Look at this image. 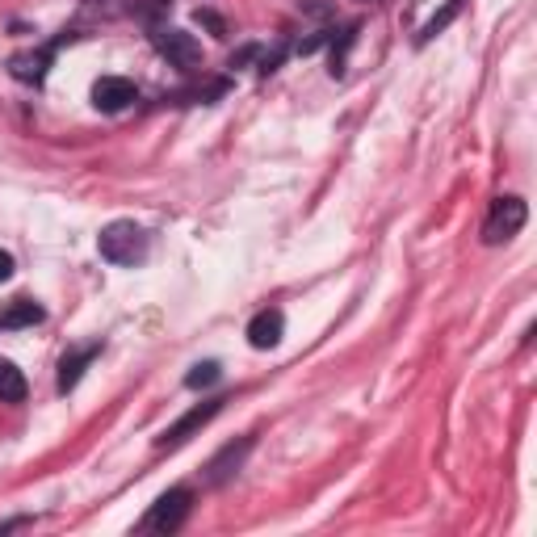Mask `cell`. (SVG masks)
Returning <instances> with one entry per match:
<instances>
[{
    "label": "cell",
    "mask_w": 537,
    "mask_h": 537,
    "mask_svg": "<svg viewBox=\"0 0 537 537\" xmlns=\"http://www.w3.org/2000/svg\"><path fill=\"white\" fill-rule=\"evenodd\" d=\"M219 412H223V399H210V403L189 407V412H185L177 424H168V428H164V437H160L156 445H160V449H181L189 437H198L202 428H206L214 416H219Z\"/></svg>",
    "instance_id": "obj_5"
},
{
    "label": "cell",
    "mask_w": 537,
    "mask_h": 537,
    "mask_svg": "<svg viewBox=\"0 0 537 537\" xmlns=\"http://www.w3.org/2000/svg\"><path fill=\"white\" fill-rule=\"evenodd\" d=\"M193 21H198V26H206L214 38H227V21L214 13V9H198V13H193Z\"/></svg>",
    "instance_id": "obj_17"
},
{
    "label": "cell",
    "mask_w": 537,
    "mask_h": 537,
    "mask_svg": "<svg viewBox=\"0 0 537 537\" xmlns=\"http://www.w3.org/2000/svg\"><path fill=\"white\" fill-rule=\"evenodd\" d=\"M47 319V311H42L34 298H13V303L0 311V332H17V328H34Z\"/></svg>",
    "instance_id": "obj_11"
},
{
    "label": "cell",
    "mask_w": 537,
    "mask_h": 537,
    "mask_svg": "<svg viewBox=\"0 0 537 537\" xmlns=\"http://www.w3.org/2000/svg\"><path fill=\"white\" fill-rule=\"evenodd\" d=\"M135 101H139V89H135V80H126V76H101L93 84V105L101 114H122V110H131Z\"/></svg>",
    "instance_id": "obj_6"
},
{
    "label": "cell",
    "mask_w": 537,
    "mask_h": 537,
    "mask_svg": "<svg viewBox=\"0 0 537 537\" xmlns=\"http://www.w3.org/2000/svg\"><path fill=\"white\" fill-rule=\"evenodd\" d=\"M248 454H252V437H240V441L223 445L219 454L210 458V466H206V483H210V487L231 483L235 475H240V466H244V458H248Z\"/></svg>",
    "instance_id": "obj_7"
},
{
    "label": "cell",
    "mask_w": 537,
    "mask_h": 537,
    "mask_svg": "<svg viewBox=\"0 0 537 537\" xmlns=\"http://www.w3.org/2000/svg\"><path fill=\"white\" fill-rule=\"evenodd\" d=\"M97 248H101V256L110 265H139L147 256V231L139 223H131V219H118V223H110L97 235Z\"/></svg>",
    "instance_id": "obj_1"
},
{
    "label": "cell",
    "mask_w": 537,
    "mask_h": 537,
    "mask_svg": "<svg viewBox=\"0 0 537 537\" xmlns=\"http://www.w3.org/2000/svg\"><path fill=\"white\" fill-rule=\"evenodd\" d=\"M282 332H286V315L277 311V307H265V311L252 315V324H248V345H252V349H277V345H282Z\"/></svg>",
    "instance_id": "obj_8"
},
{
    "label": "cell",
    "mask_w": 537,
    "mask_h": 537,
    "mask_svg": "<svg viewBox=\"0 0 537 537\" xmlns=\"http://www.w3.org/2000/svg\"><path fill=\"white\" fill-rule=\"evenodd\" d=\"M97 353H101V345L93 340V345H84V349H72V353H63V361H59V395H68V391H76V382L84 378V370L97 361Z\"/></svg>",
    "instance_id": "obj_10"
},
{
    "label": "cell",
    "mask_w": 537,
    "mask_h": 537,
    "mask_svg": "<svg viewBox=\"0 0 537 537\" xmlns=\"http://www.w3.org/2000/svg\"><path fill=\"white\" fill-rule=\"evenodd\" d=\"M189 487H173V491H164V496L152 504V512L139 521L143 533H177L189 517Z\"/></svg>",
    "instance_id": "obj_3"
},
{
    "label": "cell",
    "mask_w": 537,
    "mask_h": 537,
    "mask_svg": "<svg viewBox=\"0 0 537 537\" xmlns=\"http://www.w3.org/2000/svg\"><path fill=\"white\" fill-rule=\"evenodd\" d=\"M324 42H332V30H319V34H311V38H303V42H298V51L311 55V51L324 47Z\"/></svg>",
    "instance_id": "obj_18"
},
{
    "label": "cell",
    "mask_w": 537,
    "mask_h": 537,
    "mask_svg": "<svg viewBox=\"0 0 537 537\" xmlns=\"http://www.w3.org/2000/svg\"><path fill=\"white\" fill-rule=\"evenodd\" d=\"M55 51H59V47L51 42V47H42V51H21V55H13V59H9L13 80H21V84H42V80H47V68H51Z\"/></svg>",
    "instance_id": "obj_9"
},
{
    "label": "cell",
    "mask_w": 537,
    "mask_h": 537,
    "mask_svg": "<svg viewBox=\"0 0 537 537\" xmlns=\"http://www.w3.org/2000/svg\"><path fill=\"white\" fill-rule=\"evenodd\" d=\"M219 378H223V365H219V361H198V365H193V370L185 374V386H189V391H202V386H214Z\"/></svg>",
    "instance_id": "obj_15"
},
{
    "label": "cell",
    "mask_w": 537,
    "mask_h": 537,
    "mask_svg": "<svg viewBox=\"0 0 537 537\" xmlns=\"http://www.w3.org/2000/svg\"><path fill=\"white\" fill-rule=\"evenodd\" d=\"M529 219V206L521 198H496L491 202V214H487V223H483V244H508L512 235H517Z\"/></svg>",
    "instance_id": "obj_2"
},
{
    "label": "cell",
    "mask_w": 537,
    "mask_h": 537,
    "mask_svg": "<svg viewBox=\"0 0 537 537\" xmlns=\"http://www.w3.org/2000/svg\"><path fill=\"white\" fill-rule=\"evenodd\" d=\"M303 13H311V17H328L332 5H319V0H303Z\"/></svg>",
    "instance_id": "obj_20"
},
{
    "label": "cell",
    "mask_w": 537,
    "mask_h": 537,
    "mask_svg": "<svg viewBox=\"0 0 537 537\" xmlns=\"http://www.w3.org/2000/svg\"><path fill=\"white\" fill-rule=\"evenodd\" d=\"M152 42H156V51H160L168 63H173V68H181V72H193V68L202 63V42L193 38V34H185V30L156 26Z\"/></svg>",
    "instance_id": "obj_4"
},
{
    "label": "cell",
    "mask_w": 537,
    "mask_h": 537,
    "mask_svg": "<svg viewBox=\"0 0 537 537\" xmlns=\"http://www.w3.org/2000/svg\"><path fill=\"white\" fill-rule=\"evenodd\" d=\"M13 269H17V265H13V256H9V252H0V282H9Z\"/></svg>",
    "instance_id": "obj_21"
},
{
    "label": "cell",
    "mask_w": 537,
    "mask_h": 537,
    "mask_svg": "<svg viewBox=\"0 0 537 537\" xmlns=\"http://www.w3.org/2000/svg\"><path fill=\"white\" fill-rule=\"evenodd\" d=\"M126 9H131L126 0H84V5H80V21H84V26H89V21H118Z\"/></svg>",
    "instance_id": "obj_12"
},
{
    "label": "cell",
    "mask_w": 537,
    "mask_h": 537,
    "mask_svg": "<svg viewBox=\"0 0 537 537\" xmlns=\"http://www.w3.org/2000/svg\"><path fill=\"white\" fill-rule=\"evenodd\" d=\"M458 13H462V0H445V9H441V13H433V17L424 21V30H420V47H424V42H433V38H437V34L449 26V21L458 17Z\"/></svg>",
    "instance_id": "obj_14"
},
{
    "label": "cell",
    "mask_w": 537,
    "mask_h": 537,
    "mask_svg": "<svg viewBox=\"0 0 537 537\" xmlns=\"http://www.w3.org/2000/svg\"><path fill=\"white\" fill-rule=\"evenodd\" d=\"M26 399V378L13 361H0V403H21Z\"/></svg>",
    "instance_id": "obj_13"
},
{
    "label": "cell",
    "mask_w": 537,
    "mask_h": 537,
    "mask_svg": "<svg viewBox=\"0 0 537 537\" xmlns=\"http://www.w3.org/2000/svg\"><path fill=\"white\" fill-rule=\"evenodd\" d=\"M256 55H261V47H256V42H248V47H240V51L231 55V63H227V68H244V63H252Z\"/></svg>",
    "instance_id": "obj_19"
},
{
    "label": "cell",
    "mask_w": 537,
    "mask_h": 537,
    "mask_svg": "<svg viewBox=\"0 0 537 537\" xmlns=\"http://www.w3.org/2000/svg\"><path fill=\"white\" fill-rule=\"evenodd\" d=\"M168 9H173V0H135V17L147 21L152 30L160 26V17H164Z\"/></svg>",
    "instance_id": "obj_16"
}]
</instances>
